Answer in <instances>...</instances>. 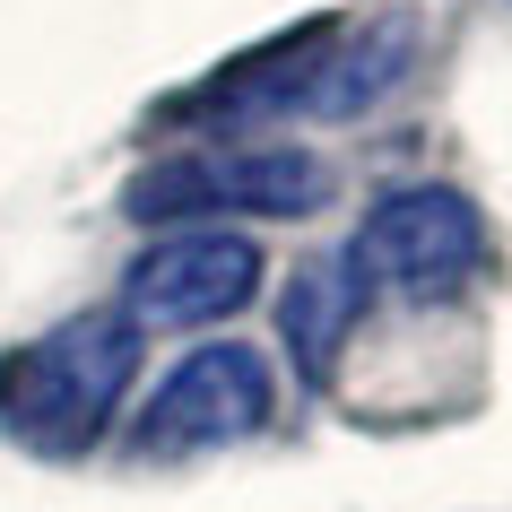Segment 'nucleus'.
Instances as JSON below:
<instances>
[{
  "instance_id": "nucleus-1",
  "label": "nucleus",
  "mask_w": 512,
  "mask_h": 512,
  "mask_svg": "<svg viewBox=\"0 0 512 512\" xmlns=\"http://www.w3.org/2000/svg\"><path fill=\"white\" fill-rule=\"evenodd\" d=\"M139 374V322L122 304H96V313H70L44 339L0 356V426L18 434L27 452H87L96 434L113 426V408Z\"/></svg>"
},
{
  "instance_id": "nucleus-2",
  "label": "nucleus",
  "mask_w": 512,
  "mask_h": 512,
  "mask_svg": "<svg viewBox=\"0 0 512 512\" xmlns=\"http://www.w3.org/2000/svg\"><path fill=\"white\" fill-rule=\"evenodd\" d=\"M478 261H486V217L452 183H408L374 200L348 243V270L365 278V296H408V304L469 287Z\"/></svg>"
},
{
  "instance_id": "nucleus-3",
  "label": "nucleus",
  "mask_w": 512,
  "mask_h": 512,
  "mask_svg": "<svg viewBox=\"0 0 512 512\" xmlns=\"http://www.w3.org/2000/svg\"><path fill=\"white\" fill-rule=\"evenodd\" d=\"M330 200V165L313 148H226V157H165L131 174L122 209L139 226H200V217H313Z\"/></svg>"
},
{
  "instance_id": "nucleus-4",
  "label": "nucleus",
  "mask_w": 512,
  "mask_h": 512,
  "mask_svg": "<svg viewBox=\"0 0 512 512\" xmlns=\"http://www.w3.org/2000/svg\"><path fill=\"white\" fill-rule=\"evenodd\" d=\"M278 417V382L270 356L243 348V339H217V348H191L174 374L148 391L131 443L139 452H209V443H243Z\"/></svg>"
},
{
  "instance_id": "nucleus-5",
  "label": "nucleus",
  "mask_w": 512,
  "mask_h": 512,
  "mask_svg": "<svg viewBox=\"0 0 512 512\" xmlns=\"http://www.w3.org/2000/svg\"><path fill=\"white\" fill-rule=\"evenodd\" d=\"M261 296V243L252 235H226V226H183V235L148 243L122 278V313L139 330L165 322V330H200V322H226Z\"/></svg>"
},
{
  "instance_id": "nucleus-6",
  "label": "nucleus",
  "mask_w": 512,
  "mask_h": 512,
  "mask_svg": "<svg viewBox=\"0 0 512 512\" xmlns=\"http://www.w3.org/2000/svg\"><path fill=\"white\" fill-rule=\"evenodd\" d=\"M339 35H348V27L304 18V27H287L278 44L243 53L235 70H217L183 113H191V122H209V131H261V122H278V113H313V87H322V61H330Z\"/></svg>"
},
{
  "instance_id": "nucleus-7",
  "label": "nucleus",
  "mask_w": 512,
  "mask_h": 512,
  "mask_svg": "<svg viewBox=\"0 0 512 512\" xmlns=\"http://www.w3.org/2000/svg\"><path fill=\"white\" fill-rule=\"evenodd\" d=\"M356 313H365V278L348 270V252L304 261L278 287V348H287V365L304 382H330L339 356H348V339H356Z\"/></svg>"
},
{
  "instance_id": "nucleus-8",
  "label": "nucleus",
  "mask_w": 512,
  "mask_h": 512,
  "mask_svg": "<svg viewBox=\"0 0 512 512\" xmlns=\"http://www.w3.org/2000/svg\"><path fill=\"white\" fill-rule=\"evenodd\" d=\"M408 70H417V18H374V27L339 35L330 61H322V87H313V122H356V113H374Z\"/></svg>"
}]
</instances>
